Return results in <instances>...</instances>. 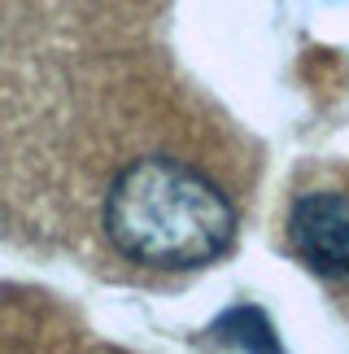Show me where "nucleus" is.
I'll return each mask as SVG.
<instances>
[{
  "label": "nucleus",
  "mask_w": 349,
  "mask_h": 354,
  "mask_svg": "<svg viewBox=\"0 0 349 354\" xmlns=\"http://www.w3.org/2000/svg\"><path fill=\"white\" fill-rule=\"evenodd\" d=\"M292 250L319 276L349 280V193H310L292 206Z\"/></svg>",
  "instance_id": "nucleus-2"
},
{
  "label": "nucleus",
  "mask_w": 349,
  "mask_h": 354,
  "mask_svg": "<svg viewBox=\"0 0 349 354\" xmlns=\"http://www.w3.org/2000/svg\"><path fill=\"white\" fill-rule=\"evenodd\" d=\"M210 342H232V346H249V350H275L279 342L271 337V319L253 306H236L210 328Z\"/></svg>",
  "instance_id": "nucleus-3"
},
{
  "label": "nucleus",
  "mask_w": 349,
  "mask_h": 354,
  "mask_svg": "<svg viewBox=\"0 0 349 354\" xmlns=\"http://www.w3.org/2000/svg\"><path fill=\"white\" fill-rule=\"evenodd\" d=\"M105 232L131 263L192 271L227 254L236 210L201 171L174 158H140L105 197Z\"/></svg>",
  "instance_id": "nucleus-1"
}]
</instances>
